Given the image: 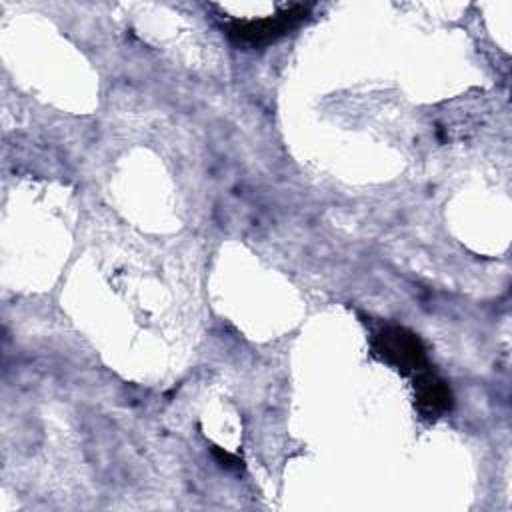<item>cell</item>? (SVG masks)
<instances>
[{"label": "cell", "mask_w": 512, "mask_h": 512, "mask_svg": "<svg viewBox=\"0 0 512 512\" xmlns=\"http://www.w3.org/2000/svg\"><path fill=\"white\" fill-rule=\"evenodd\" d=\"M308 12V6L294 4L274 16L258 20H234L228 24V34L242 44H266L294 28L300 20L308 16Z\"/></svg>", "instance_id": "7a4b0ae2"}, {"label": "cell", "mask_w": 512, "mask_h": 512, "mask_svg": "<svg viewBox=\"0 0 512 512\" xmlns=\"http://www.w3.org/2000/svg\"><path fill=\"white\" fill-rule=\"evenodd\" d=\"M374 348H376V354H380L386 362L398 366L404 372H414L416 380H420L430 372L426 350L420 338H416V334L408 332L402 326H384L376 334Z\"/></svg>", "instance_id": "6da1fadb"}]
</instances>
